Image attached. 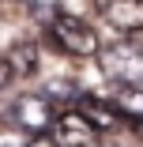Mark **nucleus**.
I'll return each instance as SVG.
<instances>
[{
    "instance_id": "obj_9",
    "label": "nucleus",
    "mask_w": 143,
    "mask_h": 147,
    "mask_svg": "<svg viewBox=\"0 0 143 147\" xmlns=\"http://www.w3.org/2000/svg\"><path fill=\"white\" fill-rule=\"evenodd\" d=\"M26 8H30V15L38 23H53L60 15V0H26Z\"/></svg>"
},
{
    "instance_id": "obj_8",
    "label": "nucleus",
    "mask_w": 143,
    "mask_h": 147,
    "mask_svg": "<svg viewBox=\"0 0 143 147\" xmlns=\"http://www.w3.org/2000/svg\"><path fill=\"white\" fill-rule=\"evenodd\" d=\"M8 64H11V72H15V76H30V72L38 68V45H34V42L15 45V49H11V57H8Z\"/></svg>"
},
{
    "instance_id": "obj_3",
    "label": "nucleus",
    "mask_w": 143,
    "mask_h": 147,
    "mask_svg": "<svg viewBox=\"0 0 143 147\" xmlns=\"http://www.w3.org/2000/svg\"><path fill=\"white\" fill-rule=\"evenodd\" d=\"M11 121L23 128V132H45L53 125V102L45 94H19L11 102Z\"/></svg>"
},
{
    "instance_id": "obj_12",
    "label": "nucleus",
    "mask_w": 143,
    "mask_h": 147,
    "mask_svg": "<svg viewBox=\"0 0 143 147\" xmlns=\"http://www.w3.org/2000/svg\"><path fill=\"white\" fill-rule=\"evenodd\" d=\"M15 79V72H11V64H8V57H0V91Z\"/></svg>"
},
{
    "instance_id": "obj_11",
    "label": "nucleus",
    "mask_w": 143,
    "mask_h": 147,
    "mask_svg": "<svg viewBox=\"0 0 143 147\" xmlns=\"http://www.w3.org/2000/svg\"><path fill=\"white\" fill-rule=\"evenodd\" d=\"M26 147H60V143H56V136H49V132H34L26 140Z\"/></svg>"
},
{
    "instance_id": "obj_1",
    "label": "nucleus",
    "mask_w": 143,
    "mask_h": 147,
    "mask_svg": "<svg viewBox=\"0 0 143 147\" xmlns=\"http://www.w3.org/2000/svg\"><path fill=\"white\" fill-rule=\"evenodd\" d=\"M49 34H53L56 49H64L68 57H98V49H102L94 26L75 19V15H64V11L49 23Z\"/></svg>"
},
{
    "instance_id": "obj_2",
    "label": "nucleus",
    "mask_w": 143,
    "mask_h": 147,
    "mask_svg": "<svg viewBox=\"0 0 143 147\" xmlns=\"http://www.w3.org/2000/svg\"><path fill=\"white\" fill-rule=\"evenodd\" d=\"M98 64L113 83H143V49L132 42H113L98 49Z\"/></svg>"
},
{
    "instance_id": "obj_7",
    "label": "nucleus",
    "mask_w": 143,
    "mask_h": 147,
    "mask_svg": "<svg viewBox=\"0 0 143 147\" xmlns=\"http://www.w3.org/2000/svg\"><path fill=\"white\" fill-rule=\"evenodd\" d=\"M113 106L121 117L143 121V83H113Z\"/></svg>"
},
{
    "instance_id": "obj_4",
    "label": "nucleus",
    "mask_w": 143,
    "mask_h": 147,
    "mask_svg": "<svg viewBox=\"0 0 143 147\" xmlns=\"http://www.w3.org/2000/svg\"><path fill=\"white\" fill-rule=\"evenodd\" d=\"M102 19L121 34H136L143 30V0H98Z\"/></svg>"
},
{
    "instance_id": "obj_10",
    "label": "nucleus",
    "mask_w": 143,
    "mask_h": 147,
    "mask_svg": "<svg viewBox=\"0 0 143 147\" xmlns=\"http://www.w3.org/2000/svg\"><path fill=\"white\" fill-rule=\"evenodd\" d=\"M45 98H49V102H68V98H79V91H75V83L56 79V83L45 87Z\"/></svg>"
},
{
    "instance_id": "obj_6",
    "label": "nucleus",
    "mask_w": 143,
    "mask_h": 147,
    "mask_svg": "<svg viewBox=\"0 0 143 147\" xmlns=\"http://www.w3.org/2000/svg\"><path fill=\"white\" fill-rule=\"evenodd\" d=\"M75 109L87 117V121H91L98 132H109L113 125H117V117H121L113 102H102L98 94H83V91H79V98H75Z\"/></svg>"
},
{
    "instance_id": "obj_5",
    "label": "nucleus",
    "mask_w": 143,
    "mask_h": 147,
    "mask_svg": "<svg viewBox=\"0 0 143 147\" xmlns=\"http://www.w3.org/2000/svg\"><path fill=\"white\" fill-rule=\"evenodd\" d=\"M53 136H56V143H60V147H94L98 128H94V125H91L79 109H68V113L56 117Z\"/></svg>"
}]
</instances>
